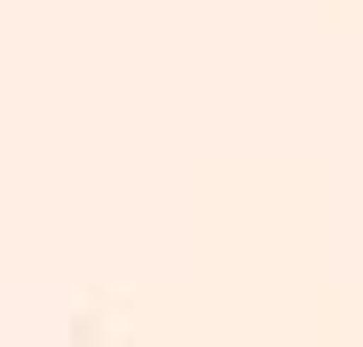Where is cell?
I'll return each mask as SVG.
<instances>
[]
</instances>
